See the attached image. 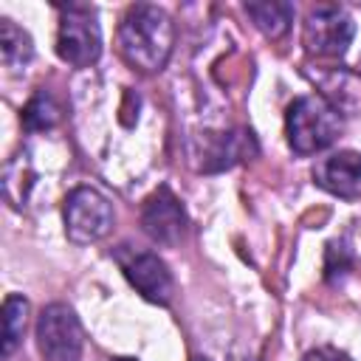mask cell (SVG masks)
<instances>
[{
    "label": "cell",
    "instance_id": "9c48e42d",
    "mask_svg": "<svg viewBox=\"0 0 361 361\" xmlns=\"http://www.w3.org/2000/svg\"><path fill=\"white\" fill-rule=\"evenodd\" d=\"M141 228L152 243L178 245L186 234V212L180 200L166 189L158 186L141 206Z\"/></svg>",
    "mask_w": 361,
    "mask_h": 361
},
{
    "label": "cell",
    "instance_id": "8992f818",
    "mask_svg": "<svg viewBox=\"0 0 361 361\" xmlns=\"http://www.w3.org/2000/svg\"><path fill=\"white\" fill-rule=\"evenodd\" d=\"M82 324L73 307L54 302L37 316V347L45 361H79L82 358Z\"/></svg>",
    "mask_w": 361,
    "mask_h": 361
},
{
    "label": "cell",
    "instance_id": "7a4b0ae2",
    "mask_svg": "<svg viewBox=\"0 0 361 361\" xmlns=\"http://www.w3.org/2000/svg\"><path fill=\"white\" fill-rule=\"evenodd\" d=\"M341 127H344V121H341L338 107L330 104L319 93L299 96L288 104L285 135L296 155H313V152L327 149L338 138Z\"/></svg>",
    "mask_w": 361,
    "mask_h": 361
},
{
    "label": "cell",
    "instance_id": "4fadbf2b",
    "mask_svg": "<svg viewBox=\"0 0 361 361\" xmlns=\"http://www.w3.org/2000/svg\"><path fill=\"white\" fill-rule=\"evenodd\" d=\"M28 299L23 293H8L3 302V355H11L25 333Z\"/></svg>",
    "mask_w": 361,
    "mask_h": 361
},
{
    "label": "cell",
    "instance_id": "5b68a950",
    "mask_svg": "<svg viewBox=\"0 0 361 361\" xmlns=\"http://www.w3.org/2000/svg\"><path fill=\"white\" fill-rule=\"evenodd\" d=\"M56 54L62 62L73 68H87L102 54V31L96 23V11L90 6H68L62 8Z\"/></svg>",
    "mask_w": 361,
    "mask_h": 361
},
{
    "label": "cell",
    "instance_id": "2e32d148",
    "mask_svg": "<svg viewBox=\"0 0 361 361\" xmlns=\"http://www.w3.org/2000/svg\"><path fill=\"white\" fill-rule=\"evenodd\" d=\"M302 361H350V355L341 353L338 347H316V350L305 353Z\"/></svg>",
    "mask_w": 361,
    "mask_h": 361
},
{
    "label": "cell",
    "instance_id": "e0dca14e",
    "mask_svg": "<svg viewBox=\"0 0 361 361\" xmlns=\"http://www.w3.org/2000/svg\"><path fill=\"white\" fill-rule=\"evenodd\" d=\"M192 361H209V358H203V355H195V358H192Z\"/></svg>",
    "mask_w": 361,
    "mask_h": 361
},
{
    "label": "cell",
    "instance_id": "52a82bcc",
    "mask_svg": "<svg viewBox=\"0 0 361 361\" xmlns=\"http://www.w3.org/2000/svg\"><path fill=\"white\" fill-rule=\"evenodd\" d=\"M259 152L251 130H223V133H200L189 141V155L195 169L200 172H223L240 161H248Z\"/></svg>",
    "mask_w": 361,
    "mask_h": 361
},
{
    "label": "cell",
    "instance_id": "277c9868",
    "mask_svg": "<svg viewBox=\"0 0 361 361\" xmlns=\"http://www.w3.org/2000/svg\"><path fill=\"white\" fill-rule=\"evenodd\" d=\"M353 34H355L353 17L341 6H333V3L313 6L302 23L305 51L313 56H324V59L344 56V51L353 42Z\"/></svg>",
    "mask_w": 361,
    "mask_h": 361
},
{
    "label": "cell",
    "instance_id": "6da1fadb",
    "mask_svg": "<svg viewBox=\"0 0 361 361\" xmlns=\"http://www.w3.org/2000/svg\"><path fill=\"white\" fill-rule=\"evenodd\" d=\"M175 42V25L169 14L158 6L138 3L130 6L118 25V54L127 65L155 73L166 65Z\"/></svg>",
    "mask_w": 361,
    "mask_h": 361
},
{
    "label": "cell",
    "instance_id": "7c38bea8",
    "mask_svg": "<svg viewBox=\"0 0 361 361\" xmlns=\"http://www.w3.org/2000/svg\"><path fill=\"white\" fill-rule=\"evenodd\" d=\"M0 56L8 71H20L31 62L34 56V42L31 37L14 23V20H0Z\"/></svg>",
    "mask_w": 361,
    "mask_h": 361
},
{
    "label": "cell",
    "instance_id": "30bf717a",
    "mask_svg": "<svg viewBox=\"0 0 361 361\" xmlns=\"http://www.w3.org/2000/svg\"><path fill=\"white\" fill-rule=\"evenodd\" d=\"M313 180L338 197H355L361 189V152L338 149L313 166Z\"/></svg>",
    "mask_w": 361,
    "mask_h": 361
},
{
    "label": "cell",
    "instance_id": "ba28073f",
    "mask_svg": "<svg viewBox=\"0 0 361 361\" xmlns=\"http://www.w3.org/2000/svg\"><path fill=\"white\" fill-rule=\"evenodd\" d=\"M116 262L121 265L127 282L152 305H169L175 282L166 268V262L152 251H124V245L116 251Z\"/></svg>",
    "mask_w": 361,
    "mask_h": 361
},
{
    "label": "cell",
    "instance_id": "9a60e30c",
    "mask_svg": "<svg viewBox=\"0 0 361 361\" xmlns=\"http://www.w3.org/2000/svg\"><path fill=\"white\" fill-rule=\"evenodd\" d=\"M353 265V251L347 245V240H333L327 243V257H324V276L327 282L341 279Z\"/></svg>",
    "mask_w": 361,
    "mask_h": 361
},
{
    "label": "cell",
    "instance_id": "ac0fdd59",
    "mask_svg": "<svg viewBox=\"0 0 361 361\" xmlns=\"http://www.w3.org/2000/svg\"><path fill=\"white\" fill-rule=\"evenodd\" d=\"M113 361H135V358H113Z\"/></svg>",
    "mask_w": 361,
    "mask_h": 361
},
{
    "label": "cell",
    "instance_id": "8fae6325",
    "mask_svg": "<svg viewBox=\"0 0 361 361\" xmlns=\"http://www.w3.org/2000/svg\"><path fill=\"white\" fill-rule=\"evenodd\" d=\"M245 14L254 20V25L271 37L282 39L293 23V3L285 0H262V3H245Z\"/></svg>",
    "mask_w": 361,
    "mask_h": 361
},
{
    "label": "cell",
    "instance_id": "3957f363",
    "mask_svg": "<svg viewBox=\"0 0 361 361\" xmlns=\"http://www.w3.org/2000/svg\"><path fill=\"white\" fill-rule=\"evenodd\" d=\"M62 214H65V234H68V240H73L79 245L102 240L113 228V220H116L110 200L99 189H93V186L71 189L68 197H65Z\"/></svg>",
    "mask_w": 361,
    "mask_h": 361
},
{
    "label": "cell",
    "instance_id": "5bb4252c",
    "mask_svg": "<svg viewBox=\"0 0 361 361\" xmlns=\"http://www.w3.org/2000/svg\"><path fill=\"white\" fill-rule=\"evenodd\" d=\"M56 121H59V104L54 102L51 93L37 90L23 107V127L31 133H39V130H51Z\"/></svg>",
    "mask_w": 361,
    "mask_h": 361
}]
</instances>
